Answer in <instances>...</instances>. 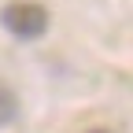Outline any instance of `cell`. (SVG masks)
<instances>
[{
	"label": "cell",
	"mask_w": 133,
	"mask_h": 133,
	"mask_svg": "<svg viewBox=\"0 0 133 133\" xmlns=\"http://www.w3.org/2000/svg\"><path fill=\"white\" fill-rule=\"evenodd\" d=\"M0 22H4V30L11 33V37L19 41H37L48 33V8L37 4V0H11V4H4V11H0Z\"/></svg>",
	"instance_id": "6da1fadb"
},
{
	"label": "cell",
	"mask_w": 133,
	"mask_h": 133,
	"mask_svg": "<svg viewBox=\"0 0 133 133\" xmlns=\"http://www.w3.org/2000/svg\"><path fill=\"white\" fill-rule=\"evenodd\" d=\"M15 118H19V96L8 81H0V126H8Z\"/></svg>",
	"instance_id": "7a4b0ae2"
},
{
	"label": "cell",
	"mask_w": 133,
	"mask_h": 133,
	"mask_svg": "<svg viewBox=\"0 0 133 133\" xmlns=\"http://www.w3.org/2000/svg\"><path fill=\"white\" fill-rule=\"evenodd\" d=\"M89 133H111V129H89Z\"/></svg>",
	"instance_id": "3957f363"
}]
</instances>
